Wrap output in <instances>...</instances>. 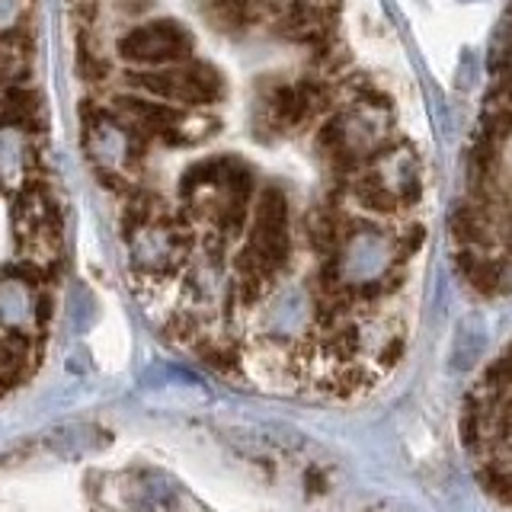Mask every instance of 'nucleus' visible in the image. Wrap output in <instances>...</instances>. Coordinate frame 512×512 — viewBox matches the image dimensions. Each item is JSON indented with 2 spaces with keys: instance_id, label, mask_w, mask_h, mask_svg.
I'll return each mask as SVG.
<instances>
[{
  "instance_id": "obj_2",
  "label": "nucleus",
  "mask_w": 512,
  "mask_h": 512,
  "mask_svg": "<svg viewBox=\"0 0 512 512\" xmlns=\"http://www.w3.org/2000/svg\"><path fill=\"white\" fill-rule=\"evenodd\" d=\"M116 52L135 68H170V64L189 61L192 36L173 20H154L128 29L119 39Z\"/></svg>"
},
{
  "instance_id": "obj_4",
  "label": "nucleus",
  "mask_w": 512,
  "mask_h": 512,
  "mask_svg": "<svg viewBox=\"0 0 512 512\" xmlns=\"http://www.w3.org/2000/svg\"><path fill=\"white\" fill-rule=\"evenodd\" d=\"M77 71L84 80H90V84H100V80L109 77V61L87 42H80L77 45Z\"/></svg>"
},
{
  "instance_id": "obj_1",
  "label": "nucleus",
  "mask_w": 512,
  "mask_h": 512,
  "mask_svg": "<svg viewBox=\"0 0 512 512\" xmlns=\"http://www.w3.org/2000/svg\"><path fill=\"white\" fill-rule=\"evenodd\" d=\"M461 442L484 487L512 503V346L484 368L464 397Z\"/></svg>"
},
{
  "instance_id": "obj_3",
  "label": "nucleus",
  "mask_w": 512,
  "mask_h": 512,
  "mask_svg": "<svg viewBox=\"0 0 512 512\" xmlns=\"http://www.w3.org/2000/svg\"><path fill=\"white\" fill-rule=\"evenodd\" d=\"M32 68L29 58V39L20 36V29L4 32L0 36V84L7 87H23Z\"/></svg>"
}]
</instances>
